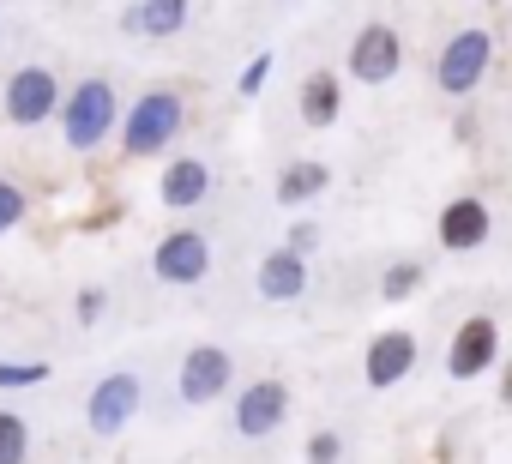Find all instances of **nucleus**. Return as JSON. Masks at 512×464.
Instances as JSON below:
<instances>
[{
	"instance_id": "aec40b11",
	"label": "nucleus",
	"mask_w": 512,
	"mask_h": 464,
	"mask_svg": "<svg viewBox=\"0 0 512 464\" xmlns=\"http://www.w3.org/2000/svg\"><path fill=\"white\" fill-rule=\"evenodd\" d=\"M49 380V362H7L0 356V392H31Z\"/></svg>"
},
{
	"instance_id": "f8f14e48",
	"label": "nucleus",
	"mask_w": 512,
	"mask_h": 464,
	"mask_svg": "<svg viewBox=\"0 0 512 464\" xmlns=\"http://www.w3.org/2000/svg\"><path fill=\"white\" fill-rule=\"evenodd\" d=\"M416 332H380L374 344H368V356H362V374H368V386H398V380H410V368H416Z\"/></svg>"
},
{
	"instance_id": "39448f33",
	"label": "nucleus",
	"mask_w": 512,
	"mask_h": 464,
	"mask_svg": "<svg viewBox=\"0 0 512 464\" xmlns=\"http://www.w3.org/2000/svg\"><path fill=\"white\" fill-rule=\"evenodd\" d=\"M151 272L163 284H205L211 272V242L205 229H169V236L151 248Z\"/></svg>"
},
{
	"instance_id": "4be33fe9",
	"label": "nucleus",
	"mask_w": 512,
	"mask_h": 464,
	"mask_svg": "<svg viewBox=\"0 0 512 464\" xmlns=\"http://www.w3.org/2000/svg\"><path fill=\"white\" fill-rule=\"evenodd\" d=\"M19 217H25V187L19 181H0V236H7Z\"/></svg>"
},
{
	"instance_id": "20e7f679",
	"label": "nucleus",
	"mask_w": 512,
	"mask_h": 464,
	"mask_svg": "<svg viewBox=\"0 0 512 464\" xmlns=\"http://www.w3.org/2000/svg\"><path fill=\"white\" fill-rule=\"evenodd\" d=\"M488 61H494V37H488V31H458V37L440 49V61H434V85H440L446 97H470V91L482 85Z\"/></svg>"
},
{
	"instance_id": "dca6fc26",
	"label": "nucleus",
	"mask_w": 512,
	"mask_h": 464,
	"mask_svg": "<svg viewBox=\"0 0 512 464\" xmlns=\"http://www.w3.org/2000/svg\"><path fill=\"white\" fill-rule=\"evenodd\" d=\"M326 181H332V169H326L320 157L284 163V175H278V199H284V205H308V199H320V193H326Z\"/></svg>"
},
{
	"instance_id": "f257e3e1",
	"label": "nucleus",
	"mask_w": 512,
	"mask_h": 464,
	"mask_svg": "<svg viewBox=\"0 0 512 464\" xmlns=\"http://www.w3.org/2000/svg\"><path fill=\"white\" fill-rule=\"evenodd\" d=\"M115 115H121L115 85H109V79H79V85L67 91V103H61V133H67L73 151H97V145L109 139Z\"/></svg>"
},
{
	"instance_id": "2eb2a0df",
	"label": "nucleus",
	"mask_w": 512,
	"mask_h": 464,
	"mask_svg": "<svg viewBox=\"0 0 512 464\" xmlns=\"http://www.w3.org/2000/svg\"><path fill=\"white\" fill-rule=\"evenodd\" d=\"M187 25V0H139V7H127V31L139 37H175Z\"/></svg>"
},
{
	"instance_id": "423d86ee",
	"label": "nucleus",
	"mask_w": 512,
	"mask_h": 464,
	"mask_svg": "<svg viewBox=\"0 0 512 464\" xmlns=\"http://www.w3.org/2000/svg\"><path fill=\"white\" fill-rule=\"evenodd\" d=\"M398 67H404V37L392 25H362L350 43V79L386 85V79H398Z\"/></svg>"
},
{
	"instance_id": "4468645a",
	"label": "nucleus",
	"mask_w": 512,
	"mask_h": 464,
	"mask_svg": "<svg viewBox=\"0 0 512 464\" xmlns=\"http://www.w3.org/2000/svg\"><path fill=\"white\" fill-rule=\"evenodd\" d=\"M308 290V260H296L290 248H272L260 260V296L266 302H296Z\"/></svg>"
},
{
	"instance_id": "f3484780",
	"label": "nucleus",
	"mask_w": 512,
	"mask_h": 464,
	"mask_svg": "<svg viewBox=\"0 0 512 464\" xmlns=\"http://www.w3.org/2000/svg\"><path fill=\"white\" fill-rule=\"evenodd\" d=\"M338 103H344L338 73H314V79L302 85V121H308V127H332V121H338Z\"/></svg>"
},
{
	"instance_id": "9b49d317",
	"label": "nucleus",
	"mask_w": 512,
	"mask_h": 464,
	"mask_svg": "<svg viewBox=\"0 0 512 464\" xmlns=\"http://www.w3.org/2000/svg\"><path fill=\"white\" fill-rule=\"evenodd\" d=\"M488 236H494V217H488V205H482L476 193H458V199L440 211V248H446V254H476Z\"/></svg>"
},
{
	"instance_id": "393cba45",
	"label": "nucleus",
	"mask_w": 512,
	"mask_h": 464,
	"mask_svg": "<svg viewBox=\"0 0 512 464\" xmlns=\"http://www.w3.org/2000/svg\"><path fill=\"white\" fill-rule=\"evenodd\" d=\"M97 314H103V290H85V296H79V320H85V326H91V320H97Z\"/></svg>"
},
{
	"instance_id": "b1692460",
	"label": "nucleus",
	"mask_w": 512,
	"mask_h": 464,
	"mask_svg": "<svg viewBox=\"0 0 512 464\" xmlns=\"http://www.w3.org/2000/svg\"><path fill=\"white\" fill-rule=\"evenodd\" d=\"M284 248H290L296 260H308V254L320 248V229H314V223H290V242H284Z\"/></svg>"
},
{
	"instance_id": "6ab92c4d",
	"label": "nucleus",
	"mask_w": 512,
	"mask_h": 464,
	"mask_svg": "<svg viewBox=\"0 0 512 464\" xmlns=\"http://www.w3.org/2000/svg\"><path fill=\"white\" fill-rule=\"evenodd\" d=\"M422 260H398V266H386V278H380V296L386 302H404V296H416L422 290Z\"/></svg>"
},
{
	"instance_id": "0eeeda50",
	"label": "nucleus",
	"mask_w": 512,
	"mask_h": 464,
	"mask_svg": "<svg viewBox=\"0 0 512 464\" xmlns=\"http://www.w3.org/2000/svg\"><path fill=\"white\" fill-rule=\"evenodd\" d=\"M494 356H500V326H494L488 314H470V320L452 332V344H446V374H452V380H476V374L494 368Z\"/></svg>"
},
{
	"instance_id": "5701e85b",
	"label": "nucleus",
	"mask_w": 512,
	"mask_h": 464,
	"mask_svg": "<svg viewBox=\"0 0 512 464\" xmlns=\"http://www.w3.org/2000/svg\"><path fill=\"white\" fill-rule=\"evenodd\" d=\"M344 458V440L332 434V428H320L314 440H308V464H338Z\"/></svg>"
},
{
	"instance_id": "412c9836",
	"label": "nucleus",
	"mask_w": 512,
	"mask_h": 464,
	"mask_svg": "<svg viewBox=\"0 0 512 464\" xmlns=\"http://www.w3.org/2000/svg\"><path fill=\"white\" fill-rule=\"evenodd\" d=\"M266 79H272V55H253V61L241 67L235 91H241V97H260V91H266Z\"/></svg>"
},
{
	"instance_id": "9d476101",
	"label": "nucleus",
	"mask_w": 512,
	"mask_h": 464,
	"mask_svg": "<svg viewBox=\"0 0 512 464\" xmlns=\"http://www.w3.org/2000/svg\"><path fill=\"white\" fill-rule=\"evenodd\" d=\"M284 416H290V386L284 380H253L235 398V434H247V440H266Z\"/></svg>"
},
{
	"instance_id": "a878e982",
	"label": "nucleus",
	"mask_w": 512,
	"mask_h": 464,
	"mask_svg": "<svg viewBox=\"0 0 512 464\" xmlns=\"http://www.w3.org/2000/svg\"><path fill=\"white\" fill-rule=\"evenodd\" d=\"M500 398L512 404V362H506V380H500Z\"/></svg>"
},
{
	"instance_id": "a211bd4d",
	"label": "nucleus",
	"mask_w": 512,
	"mask_h": 464,
	"mask_svg": "<svg viewBox=\"0 0 512 464\" xmlns=\"http://www.w3.org/2000/svg\"><path fill=\"white\" fill-rule=\"evenodd\" d=\"M31 458V422L19 410H0V464H25Z\"/></svg>"
},
{
	"instance_id": "1a4fd4ad",
	"label": "nucleus",
	"mask_w": 512,
	"mask_h": 464,
	"mask_svg": "<svg viewBox=\"0 0 512 464\" xmlns=\"http://www.w3.org/2000/svg\"><path fill=\"white\" fill-rule=\"evenodd\" d=\"M139 374H109V380H97V392H91V404H85V422L97 428V434H121L133 416H139Z\"/></svg>"
},
{
	"instance_id": "6e6552de",
	"label": "nucleus",
	"mask_w": 512,
	"mask_h": 464,
	"mask_svg": "<svg viewBox=\"0 0 512 464\" xmlns=\"http://www.w3.org/2000/svg\"><path fill=\"white\" fill-rule=\"evenodd\" d=\"M229 380H235L229 350H217V344H193V350L181 356V398H187V404H217V398L229 392Z\"/></svg>"
},
{
	"instance_id": "7ed1b4c3",
	"label": "nucleus",
	"mask_w": 512,
	"mask_h": 464,
	"mask_svg": "<svg viewBox=\"0 0 512 464\" xmlns=\"http://www.w3.org/2000/svg\"><path fill=\"white\" fill-rule=\"evenodd\" d=\"M61 103H67V91H61V79L49 67H19L7 79V97H0V109H7L13 127H43L49 115H61Z\"/></svg>"
},
{
	"instance_id": "ddd939ff",
	"label": "nucleus",
	"mask_w": 512,
	"mask_h": 464,
	"mask_svg": "<svg viewBox=\"0 0 512 464\" xmlns=\"http://www.w3.org/2000/svg\"><path fill=\"white\" fill-rule=\"evenodd\" d=\"M157 193H163V205H169V211H193V205L211 193V169H205L199 157H175V163L163 169Z\"/></svg>"
},
{
	"instance_id": "f03ea898",
	"label": "nucleus",
	"mask_w": 512,
	"mask_h": 464,
	"mask_svg": "<svg viewBox=\"0 0 512 464\" xmlns=\"http://www.w3.org/2000/svg\"><path fill=\"white\" fill-rule=\"evenodd\" d=\"M175 133H181V97L175 91H145L121 121V151L127 157H157Z\"/></svg>"
}]
</instances>
